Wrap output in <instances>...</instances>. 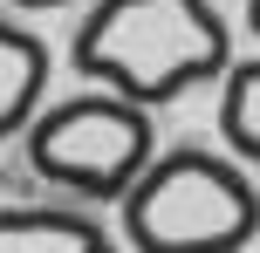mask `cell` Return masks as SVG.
Instances as JSON below:
<instances>
[{
    "label": "cell",
    "instance_id": "cell-6",
    "mask_svg": "<svg viewBox=\"0 0 260 253\" xmlns=\"http://www.w3.org/2000/svg\"><path fill=\"white\" fill-rule=\"evenodd\" d=\"M219 137L240 164H260V55L219 76Z\"/></svg>",
    "mask_w": 260,
    "mask_h": 253
},
{
    "label": "cell",
    "instance_id": "cell-4",
    "mask_svg": "<svg viewBox=\"0 0 260 253\" xmlns=\"http://www.w3.org/2000/svg\"><path fill=\"white\" fill-rule=\"evenodd\" d=\"M0 253H123L82 205H0Z\"/></svg>",
    "mask_w": 260,
    "mask_h": 253
},
{
    "label": "cell",
    "instance_id": "cell-3",
    "mask_svg": "<svg viewBox=\"0 0 260 253\" xmlns=\"http://www.w3.org/2000/svg\"><path fill=\"white\" fill-rule=\"evenodd\" d=\"M151 158H157L151 110L96 82L69 103H48L27 123V171L82 205H123V192L151 171Z\"/></svg>",
    "mask_w": 260,
    "mask_h": 253
},
{
    "label": "cell",
    "instance_id": "cell-1",
    "mask_svg": "<svg viewBox=\"0 0 260 253\" xmlns=\"http://www.w3.org/2000/svg\"><path fill=\"white\" fill-rule=\"evenodd\" d=\"M69 62L82 82L117 89L144 110L178 103L233 68V27L212 0H89Z\"/></svg>",
    "mask_w": 260,
    "mask_h": 253
},
{
    "label": "cell",
    "instance_id": "cell-5",
    "mask_svg": "<svg viewBox=\"0 0 260 253\" xmlns=\"http://www.w3.org/2000/svg\"><path fill=\"white\" fill-rule=\"evenodd\" d=\"M48 68H55L48 41L0 14V137H27V123L41 117V96H48Z\"/></svg>",
    "mask_w": 260,
    "mask_h": 253
},
{
    "label": "cell",
    "instance_id": "cell-8",
    "mask_svg": "<svg viewBox=\"0 0 260 253\" xmlns=\"http://www.w3.org/2000/svg\"><path fill=\"white\" fill-rule=\"evenodd\" d=\"M247 34L260 41V0H247Z\"/></svg>",
    "mask_w": 260,
    "mask_h": 253
},
{
    "label": "cell",
    "instance_id": "cell-2",
    "mask_svg": "<svg viewBox=\"0 0 260 253\" xmlns=\"http://www.w3.org/2000/svg\"><path fill=\"white\" fill-rule=\"evenodd\" d=\"M117 212L137 253H247L260 233V185L233 151L178 144L151 158Z\"/></svg>",
    "mask_w": 260,
    "mask_h": 253
},
{
    "label": "cell",
    "instance_id": "cell-7",
    "mask_svg": "<svg viewBox=\"0 0 260 253\" xmlns=\"http://www.w3.org/2000/svg\"><path fill=\"white\" fill-rule=\"evenodd\" d=\"M7 7H21V14H48V7H76V0H7Z\"/></svg>",
    "mask_w": 260,
    "mask_h": 253
}]
</instances>
